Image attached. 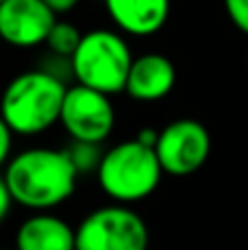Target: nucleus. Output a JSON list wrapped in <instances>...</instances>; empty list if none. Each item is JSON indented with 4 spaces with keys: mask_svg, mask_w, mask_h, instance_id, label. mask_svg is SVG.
<instances>
[{
    "mask_svg": "<svg viewBox=\"0 0 248 250\" xmlns=\"http://www.w3.org/2000/svg\"><path fill=\"white\" fill-rule=\"evenodd\" d=\"M112 22L136 38L156 35L165 26L171 0H103Z\"/></svg>",
    "mask_w": 248,
    "mask_h": 250,
    "instance_id": "9d476101",
    "label": "nucleus"
},
{
    "mask_svg": "<svg viewBox=\"0 0 248 250\" xmlns=\"http://www.w3.org/2000/svg\"><path fill=\"white\" fill-rule=\"evenodd\" d=\"M16 250H77L75 229L53 213H33L16 233Z\"/></svg>",
    "mask_w": 248,
    "mask_h": 250,
    "instance_id": "9b49d317",
    "label": "nucleus"
},
{
    "mask_svg": "<svg viewBox=\"0 0 248 250\" xmlns=\"http://www.w3.org/2000/svg\"><path fill=\"white\" fill-rule=\"evenodd\" d=\"M176 86V66L167 55L145 53L134 57L127 75L125 92L136 101H158Z\"/></svg>",
    "mask_w": 248,
    "mask_h": 250,
    "instance_id": "1a4fd4ad",
    "label": "nucleus"
},
{
    "mask_svg": "<svg viewBox=\"0 0 248 250\" xmlns=\"http://www.w3.org/2000/svg\"><path fill=\"white\" fill-rule=\"evenodd\" d=\"M2 176L13 202L35 213H51L75 193L79 173L68 149L31 147L9 160Z\"/></svg>",
    "mask_w": 248,
    "mask_h": 250,
    "instance_id": "f257e3e1",
    "label": "nucleus"
},
{
    "mask_svg": "<svg viewBox=\"0 0 248 250\" xmlns=\"http://www.w3.org/2000/svg\"><path fill=\"white\" fill-rule=\"evenodd\" d=\"M224 9L233 24L248 35V0H224Z\"/></svg>",
    "mask_w": 248,
    "mask_h": 250,
    "instance_id": "4468645a",
    "label": "nucleus"
},
{
    "mask_svg": "<svg viewBox=\"0 0 248 250\" xmlns=\"http://www.w3.org/2000/svg\"><path fill=\"white\" fill-rule=\"evenodd\" d=\"M11 147H13V132L9 129V125L4 123V119L0 117V167H7L9 154H11Z\"/></svg>",
    "mask_w": 248,
    "mask_h": 250,
    "instance_id": "2eb2a0df",
    "label": "nucleus"
},
{
    "mask_svg": "<svg viewBox=\"0 0 248 250\" xmlns=\"http://www.w3.org/2000/svg\"><path fill=\"white\" fill-rule=\"evenodd\" d=\"M77 250H147L149 229L130 207L110 204L90 211L75 229Z\"/></svg>",
    "mask_w": 248,
    "mask_h": 250,
    "instance_id": "39448f33",
    "label": "nucleus"
},
{
    "mask_svg": "<svg viewBox=\"0 0 248 250\" xmlns=\"http://www.w3.org/2000/svg\"><path fill=\"white\" fill-rule=\"evenodd\" d=\"M132 62L130 44L121 33L92 29L83 33L82 44L70 57V70L79 86L110 97L125 90Z\"/></svg>",
    "mask_w": 248,
    "mask_h": 250,
    "instance_id": "20e7f679",
    "label": "nucleus"
},
{
    "mask_svg": "<svg viewBox=\"0 0 248 250\" xmlns=\"http://www.w3.org/2000/svg\"><path fill=\"white\" fill-rule=\"evenodd\" d=\"M66 90L68 86L64 79L48 70H24L4 86L0 95V117L13 134L31 136L46 132L60 123Z\"/></svg>",
    "mask_w": 248,
    "mask_h": 250,
    "instance_id": "f03ea898",
    "label": "nucleus"
},
{
    "mask_svg": "<svg viewBox=\"0 0 248 250\" xmlns=\"http://www.w3.org/2000/svg\"><path fill=\"white\" fill-rule=\"evenodd\" d=\"M161 180L163 167L156 149L141 145L136 138L110 147L97 169L101 191L123 207L149 198Z\"/></svg>",
    "mask_w": 248,
    "mask_h": 250,
    "instance_id": "7ed1b4c3",
    "label": "nucleus"
},
{
    "mask_svg": "<svg viewBox=\"0 0 248 250\" xmlns=\"http://www.w3.org/2000/svg\"><path fill=\"white\" fill-rule=\"evenodd\" d=\"M2 2H7V0H0V4H2Z\"/></svg>",
    "mask_w": 248,
    "mask_h": 250,
    "instance_id": "6ab92c4d",
    "label": "nucleus"
},
{
    "mask_svg": "<svg viewBox=\"0 0 248 250\" xmlns=\"http://www.w3.org/2000/svg\"><path fill=\"white\" fill-rule=\"evenodd\" d=\"M11 207H13L11 191H9L4 176H0V224H2V222L9 217V213H11Z\"/></svg>",
    "mask_w": 248,
    "mask_h": 250,
    "instance_id": "dca6fc26",
    "label": "nucleus"
},
{
    "mask_svg": "<svg viewBox=\"0 0 248 250\" xmlns=\"http://www.w3.org/2000/svg\"><path fill=\"white\" fill-rule=\"evenodd\" d=\"M82 38H83V33L75 24L57 20L53 31L48 33L46 46L60 60H70L75 55V51L79 48V44H82Z\"/></svg>",
    "mask_w": 248,
    "mask_h": 250,
    "instance_id": "f8f14e48",
    "label": "nucleus"
},
{
    "mask_svg": "<svg viewBox=\"0 0 248 250\" xmlns=\"http://www.w3.org/2000/svg\"><path fill=\"white\" fill-rule=\"evenodd\" d=\"M44 2H46V7L57 16V13H66V11H70V9H75L79 0H44Z\"/></svg>",
    "mask_w": 248,
    "mask_h": 250,
    "instance_id": "a211bd4d",
    "label": "nucleus"
},
{
    "mask_svg": "<svg viewBox=\"0 0 248 250\" xmlns=\"http://www.w3.org/2000/svg\"><path fill=\"white\" fill-rule=\"evenodd\" d=\"M211 154V134L196 119H176L158 132L156 156L163 173L193 176Z\"/></svg>",
    "mask_w": 248,
    "mask_h": 250,
    "instance_id": "423d86ee",
    "label": "nucleus"
},
{
    "mask_svg": "<svg viewBox=\"0 0 248 250\" xmlns=\"http://www.w3.org/2000/svg\"><path fill=\"white\" fill-rule=\"evenodd\" d=\"M68 156L73 160L77 173H88L99 169L101 160H103V151H101V145H92V143H75L68 147Z\"/></svg>",
    "mask_w": 248,
    "mask_h": 250,
    "instance_id": "ddd939ff",
    "label": "nucleus"
},
{
    "mask_svg": "<svg viewBox=\"0 0 248 250\" xmlns=\"http://www.w3.org/2000/svg\"><path fill=\"white\" fill-rule=\"evenodd\" d=\"M134 138L141 143V145L156 149V143H158V129H154V127H143V129H139V132H136V136H134Z\"/></svg>",
    "mask_w": 248,
    "mask_h": 250,
    "instance_id": "f3484780",
    "label": "nucleus"
},
{
    "mask_svg": "<svg viewBox=\"0 0 248 250\" xmlns=\"http://www.w3.org/2000/svg\"><path fill=\"white\" fill-rule=\"evenodd\" d=\"M114 105L108 95L86 86H68L62 104L60 123L75 143L101 145L114 129Z\"/></svg>",
    "mask_w": 248,
    "mask_h": 250,
    "instance_id": "0eeeda50",
    "label": "nucleus"
},
{
    "mask_svg": "<svg viewBox=\"0 0 248 250\" xmlns=\"http://www.w3.org/2000/svg\"><path fill=\"white\" fill-rule=\"evenodd\" d=\"M57 16L44 0H7L0 4V40L18 48L46 44Z\"/></svg>",
    "mask_w": 248,
    "mask_h": 250,
    "instance_id": "6e6552de",
    "label": "nucleus"
},
{
    "mask_svg": "<svg viewBox=\"0 0 248 250\" xmlns=\"http://www.w3.org/2000/svg\"><path fill=\"white\" fill-rule=\"evenodd\" d=\"M0 250H4V248H0ZM13 250H16V248H13Z\"/></svg>",
    "mask_w": 248,
    "mask_h": 250,
    "instance_id": "aec40b11",
    "label": "nucleus"
}]
</instances>
